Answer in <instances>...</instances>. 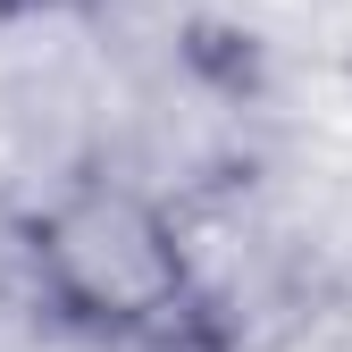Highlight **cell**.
<instances>
[{
    "mask_svg": "<svg viewBox=\"0 0 352 352\" xmlns=\"http://www.w3.org/2000/svg\"><path fill=\"white\" fill-rule=\"evenodd\" d=\"M42 269L67 302L101 319H151L176 302L185 260H176L168 227L135 201V193H84L42 227Z\"/></svg>",
    "mask_w": 352,
    "mask_h": 352,
    "instance_id": "obj_1",
    "label": "cell"
}]
</instances>
